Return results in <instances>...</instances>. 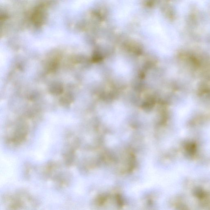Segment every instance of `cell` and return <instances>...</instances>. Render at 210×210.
Returning a JSON list of instances; mask_svg holds the SVG:
<instances>
[{"label": "cell", "mask_w": 210, "mask_h": 210, "mask_svg": "<svg viewBox=\"0 0 210 210\" xmlns=\"http://www.w3.org/2000/svg\"><path fill=\"white\" fill-rule=\"evenodd\" d=\"M145 30L147 39L154 49L165 52L168 46V37L165 26L158 17H153L145 23Z\"/></svg>", "instance_id": "obj_1"}]
</instances>
